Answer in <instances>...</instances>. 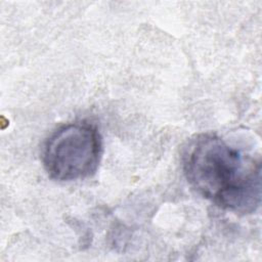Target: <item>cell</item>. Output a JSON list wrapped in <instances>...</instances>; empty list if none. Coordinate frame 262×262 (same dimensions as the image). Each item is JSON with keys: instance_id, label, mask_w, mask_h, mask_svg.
<instances>
[{"instance_id": "2", "label": "cell", "mask_w": 262, "mask_h": 262, "mask_svg": "<svg viewBox=\"0 0 262 262\" xmlns=\"http://www.w3.org/2000/svg\"><path fill=\"white\" fill-rule=\"evenodd\" d=\"M101 154L102 139L94 125L70 123L59 127L46 139L42 162L50 178L74 181L93 175Z\"/></svg>"}, {"instance_id": "1", "label": "cell", "mask_w": 262, "mask_h": 262, "mask_svg": "<svg viewBox=\"0 0 262 262\" xmlns=\"http://www.w3.org/2000/svg\"><path fill=\"white\" fill-rule=\"evenodd\" d=\"M183 169L189 185L221 209L250 214L260 205V162L216 135L203 134L190 143Z\"/></svg>"}]
</instances>
